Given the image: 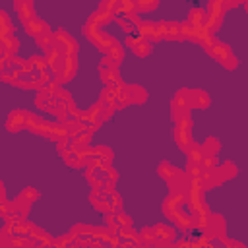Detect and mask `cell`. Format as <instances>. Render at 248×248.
<instances>
[{
    "label": "cell",
    "instance_id": "6da1fadb",
    "mask_svg": "<svg viewBox=\"0 0 248 248\" xmlns=\"http://www.w3.org/2000/svg\"><path fill=\"white\" fill-rule=\"evenodd\" d=\"M76 68H78L76 56H62V54H60L58 62L50 68V74H52L54 81H56L58 85H62V83H66V81H70V79L74 78Z\"/></svg>",
    "mask_w": 248,
    "mask_h": 248
},
{
    "label": "cell",
    "instance_id": "7a4b0ae2",
    "mask_svg": "<svg viewBox=\"0 0 248 248\" xmlns=\"http://www.w3.org/2000/svg\"><path fill=\"white\" fill-rule=\"evenodd\" d=\"M83 33H85V37L101 50V52H108V48L116 43V39L114 37H110L108 33H105V31H101L99 27H95V25H89V23H85V27H83Z\"/></svg>",
    "mask_w": 248,
    "mask_h": 248
},
{
    "label": "cell",
    "instance_id": "3957f363",
    "mask_svg": "<svg viewBox=\"0 0 248 248\" xmlns=\"http://www.w3.org/2000/svg\"><path fill=\"white\" fill-rule=\"evenodd\" d=\"M52 35H54V48H56L62 56H76V52H78V43H76V39H74L68 31H64V29L60 27V29H56Z\"/></svg>",
    "mask_w": 248,
    "mask_h": 248
},
{
    "label": "cell",
    "instance_id": "277c9868",
    "mask_svg": "<svg viewBox=\"0 0 248 248\" xmlns=\"http://www.w3.org/2000/svg\"><path fill=\"white\" fill-rule=\"evenodd\" d=\"M225 231H227V223L221 215H209V221H207V227L202 231V234L211 240V238H221L225 236Z\"/></svg>",
    "mask_w": 248,
    "mask_h": 248
},
{
    "label": "cell",
    "instance_id": "5b68a950",
    "mask_svg": "<svg viewBox=\"0 0 248 248\" xmlns=\"http://www.w3.org/2000/svg\"><path fill=\"white\" fill-rule=\"evenodd\" d=\"M136 33H138L141 39H145L149 45H151V43L161 41V33H159V27H157V23H155V21L141 19V21L136 25Z\"/></svg>",
    "mask_w": 248,
    "mask_h": 248
},
{
    "label": "cell",
    "instance_id": "8992f818",
    "mask_svg": "<svg viewBox=\"0 0 248 248\" xmlns=\"http://www.w3.org/2000/svg\"><path fill=\"white\" fill-rule=\"evenodd\" d=\"M184 203H186V194H169L167 200L163 202V211L169 219H172L182 209Z\"/></svg>",
    "mask_w": 248,
    "mask_h": 248
},
{
    "label": "cell",
    "instance_id": "52a82bcc",
    "mask_svg": "<svg viewBox=\"0 0 248 248\" xmlns=\"http://www.w3.org/2000/svg\"><path fill=\"white\" fill-rule=\"evenodd\" d=\"M126 45H128V46L132 48V52H134L136 56H140V58H145V56H149V52H151V45H149L145 39H141L138 33L128 35Z\"/></svg>",
    "mask_w": 248,
    "mask_h": 248
},
{
    "label": "cell",
    "instance_id": "ba28073f",
    "mask_svg": "<svg viewBox=\"0 0 248 248\" xmlns=\"http://www.w3.org/2000/svg\"><path fill=\"white\" fill-rule=\"evenodd\" d=\"M205 52L211 56V58H215L219 64H223L229 56H232V50H231V46L229 45H225L223 41H217V39H213V43L205 48Z\"/></svg>",
    "mask_w": 248,
    "mask_h": 248
},
{
    "label": "cell",
    "instance_id": "9c48e42d",
    "mask_svg": "<svg viewBox=\"0 0 248 248\" xmlns=\"http://www.w3.org/2000/svg\"><path fill=\"white\" fill-rule=\"evenodd\" d=\"M157 27H159L161 39H167V41H182L180 23L178 21H157Z\"/></svg>",
    "mask_w": 248,
    "mask_h": 248
},
{
    "label": "cell",
    "instance_id": "30bf717a",
    "mask_svg": "<svg viewBox=\"0 0 248 248\" xmlns=\"http://www.w3.org/2000/svg\"><path fill=\"white\" fill-rule=\"evenodd\" d=\"M50 124H52V122H48V120H45V118H41V116H37V114L27 112L25 128H27V130H31L33 134H39V136H45V138H46Z\"/></svg>",
    "mask_w": 248,
    "mask_h": 248
},
{
    "label": "cell",
    "instance_id": "8fae6325",
    "mask_svg": "<svg viewBox=\"0 0 248 248\" xmlns=\"http://www.w3.org/2000/svg\"><path fill=\"white\" fill-rule=\"evenodd\" d=\"M25 120H27V112L25 110H12L6 118V128L8 132H19L25 128Z\"/></svg>",
    "mask_w": 248,
    "mask_h": 248
},
{
    "label": "cell",
    "instance_id": "7c38bea8",
    "mask_svg": "<svg viewBox=\"0 0 248 248\" xmlns=\"http://www.w3.org/2000/svg\"><path fill=\"white\" fill-rule=\"evenodd\" d=\"M213 174L217 178V184H221V182H227V180H231V178L236 176V167L231 161H223L221 165H217L213 169Z\"/></svg>",
    "mask_w": 248,
    "mask_h": 248
},
{
    "label": "cell",
    "instance_id": "4fadbf2b",
    "mask_svg": "<svg viewBox=\"0 0 248 248\" xmlns=\"http://www.w3.org/2000/svg\"><path fill=\"white\" fill-rule=\"evenodd\" d=\"M188 180H190V178L186 176V172H184V170H178L172 178L167 180L170 194H186V190H188Z\"/></svg>",
    "mask_w": 248,
    "mask_h": 248
},
{
    "label": "cell",
    "instance_id": "5bb4252c",
    "mask_svg": "<svg viewBox=\"0 0 248 248\" xmlns=\"http://www.w3.org/2000/svg\"><path fill=\"white\" fill-rule=\"evenodd\" d=\"M35 105H37V108L46 110L48 114H56L60 110V105L54 101V97L52 95H46V93H41V91H39V95L35 99Z\"/></svg>",
    "mask_w": 248,
    "mask_h": 248
},
{
    "label": "cell",
    "instance_id": "9a60e30c",
    "mask_svg": "<svg viewBox=\"0 0 248 248\" xmlns=\"http://www.w3.org/2000/svg\"><path fill=\"white\" fill-rule=\"evenodd\" d=\"M205 21H207V14H205V10H203V8L194 6V8L188 12V21H186V23H190L192 27L205 31V29H203V27H205Z\"/></svg>",
    "mask_w": 248,
    "mask_h": 248
},
{
    "label": "cell",
    "instance_id": "2e32d148",
    "mask_svg": "<svg viewBox=\"0 0 248 248\" xmlns=\"http://www.w3.org/2000/svg\"><path fill=\"white\" fill-rule=\"evenodd\" d=\"M174 141L182 151H186L188 145L192 143V126H176L174 128Z\"/></svg>",
    "mask_w": 248,
    "mask_h": 248
},
{
    "label": "cell",
    "instance_id": "e0dca14e",
    "mask_svg": "<svg viewBox=\"0 0 248 248\" xmlns=\"http://www.w3.org/2000/svg\"><path fill=\"white\" fill-rule=\"evenodd\" d=\"M14 8H16V12L23 23L35 17V6L31 0H17V2H14Z\"/></svg>",
    "mask_w": 248,
    "mask_h": 248
},
{
    "label": "cell",
    "instance_id": "ac0fdd59",
    "mask_svg": "<svg viewBox=\"0 0 248 248\" xmlns=\"http://www.w3.org/2000/svg\"><path fill=\"white\" fill-rule=\"evenodd\" d=\"M14 85L17 87H23V89H41V83H39V76L35 72L31 74H19L16 79H14Z\"/></svg>",
    "mask_w": 248,
    "mask_h": 248
},
{
    "label": "cell",
    "instance_id": "d6986e66",
    "mask_svg": "<svg viewBox=\"0 0 248 248\" xmlns=\"http://www.w3.org/2000/svg\"><path fill=\"white\" fill-rule=\"evenodd\" d=\"M23 27H25V33L33 35L35 39H37L39 35H43V33L50 31L48 23H46V21H43V19H39V17H33V19H29V21H25V23H23Z\"/></svg>",
    "mask_w": 248,
    "mask_h": 248
},
{
    "label": "cell",
    "instance_id": "ffe728a7",
    "mask_svg": "<svg viewBox=\"0 0 248 248\" xmlns=\"http://www.w3.org/2000/svg\"><path fill=\"white\" fill-rule=\"evenodd\" d=\"M151 229H153V232H155V240H157V242H172L174 236H176L174 229L169 227V225H163V223H157V225H153Z\"/></svg>",
    "mask_w": 248,
    "mask_h": 248
},
{
    "label": "cell",
    "instance_id": "44dd1931",
    "mask_svg": "<svg viewBox=\"0 0 248 248\" xmlns=\"http://www.w3.org/2000/svg\"><path fill=\"white\" fill-rule=\"evenodd\" d=\"M46 138L58 143L60 140H66V138H70V134H68V130H66V126H64V124H60V122H52V124H50V128H48V134H46Z\"/></svg>",
    "mask_w": 248,
    "mask_h": 248
},
{
    "label": "cell",
    "instance_id": "7402d4cb",
    "mask_svg": "<svg viewBox=\"0 0 248 248\" xmlns=\"http://www.w3.org/2000/svg\"><path fill=\"white\" fill-rule=\"evenodd\" d=\"M114 19V16L112 14H105V12H101V10H95L91 16H89V19H87V23L89 25H95V27H103V25H107V23H110Z\"/></svg>",
    "mask_w": 248,
    "mask_h": 248
},
{
    "label": "cell",
    "instance_id": "603a6c76",
    "mask_svg": "<svg viewBox=\"0 0 248 248\" xmlns=\"http://www.w3.org/2000/svg\"><path fill=\"white\" fill-rule=\"evenodd\" d=\"M35 200H39V190H35V188H25L17 198H16V202L19 203V205H23V207H31V203L35 202Z\"/></svg>",
    "mask_w": 248,
    "mask_h": 248
},
{
    "label": "cell",
    "instance_id": "cb8c5ba5",
    "mask_svg": "<svg viewBox=\"0 0 248 248\" xmlns=\"http://www.w3.org/2000/svg\"><path fill=\"white\" fill-rule=\"evenodd\" d=\"M116 236L120 238V242H126V244H136L140 242V232H136L132 227H120L116 231Z\"/></svg>",
    "mask_w": 248,
    "mask_h": 248
},
{
    "label": "cell",
    "instance_id": "d4e9b609",
    "mask_svg": "<svg viewBox=\"0 0 248 248\" xmlns=\"http://www.w3.org/2000/svg\"><path fill=\"white\" fill-rule=\"evenodd\" d=\"M186 155H188V167H200V161H202V147L200 143L192 141L186 149Z\"/></svg>",
    "mask_w": 248,
    "mask_h": 248
},
{
    "label": "cell",
    "instance_id": "484cf974",
    "mask_svg": "<svg viewBox=\"0 0 248 248\" xmlns=\"http://www.w3.org/2000/svg\"><path fill=\"white\" fill-rule=\"evenodd\" d=\"M91 136H93V132H91V130H87V128H83V130L76 132L74 136H70V140H72V147H83V145H89Z\"/></svg>",
    "mask_w": 248,
    "mask_h": 248
},
{
    "label": "cell",
    "instance_id": "4316f807",
    "mask_svg": "<svg viewBox=\"0 0 248 248\" xmlns=\"http://www.w3.org/2000/svg\"><path fill=\"white\" fill-rule=\"evenodd\" d=\"M136 14V2L132 0H118V6H116V12H114V17H128Z\"/></svg>",
    "mask_w": 248,
    "mask_h": 248
},
{
    "label": "cell",
    "instance_id": "83f0119b",
    "mask_svg": "<svg viewBox=\"0 0 248 248\" xmlns=\"http://www.w3.org/2000/svg\"><path fill=\"white\" fill-rule=\"evenodd\" d=\"M172 221H174V225L178 227V229H182V231H192L194 229V221H192V215H186L182 209L172 217Z\"/></svg>",
    "mask_w": 248,
    "mask_h": 248
},
{
    "label": "cell",
    "instance_id": "f1b7e54d",
    "mask_svg": "<svg viewBox=\"0 0 248 248\" xmlns=\"http://www.w3.org/2000/svg\"><path fill=\"white\" fill-rule=\"evenodd\" d=\"M64 161H66L70 167H83V165H85V159L81 157L79 149H76V147H72V149L64 155Z\"/></svg>",
    "mask_w": 248,
    "mask_h": 248
},
{
    "label": "cell",
    "instance_id": "f546056e",
    "mask_svg": "<svg viewBox=\"0 0 248 248\" xmlns=\"http://www.w3.org/2000/svg\"><path fill=\"white\" fill-rule=\"evenodd\" d=\"M0 46H2V50H4L6 54L16 56L17 46H19V41L16 39V35H10V37H6V39H2V41H0Z\"/></svg>",
    "mask_w": 248,
    "mask_h": 248
},
{
    "label": "cell",
    "instance_id": "4dcf8cb0",
    "mask_svg": "<svg viewBox=\"0 0 248 248\" xmlns=\"http://www.w3.org/2000/svg\"><path fill=\"white\" fill-rule=\"evenodd\" d=\"M35 41H37V45H39L45 52H48V50H52V48H54V35H52V31H46V33L39 35Z\"/></svg>",
    "mask_w": 248,
    "mask_h": 248
},
{
    "label": "cell",
    "instance_id": "1f68e13d",
    "mask_svg": "<svg viewBox=\"0 0 248 248\" xmlns=\"http://www.w3.org/2000/svg\"><path fill=\"white\" fill-rule=\"evenodd\" d=\"M209 95L202 89H194V108H207L209 107Z\"/></svg>",
    "mask_w": 248,
    "mask_h": 248
},
{
    "label": "cell",
    "instance_id": "d6a6232c",
    "mask_svg": "<svg viewBox=\"0 0 248 248\" xmlns=\"http://www.w3.org/2000/svg\"><path fill=\"white\" fill-rule=\"evenodd\" d=\"M200 147H202V155H217L221 143H219L215 138H207Z\"/></svg>",
    "mask_w": 248,
    "mask_h": 248
},
{
    "label": "cell",
    "instance_id": "836d02e7",
    "mask_svg": "<svg viewBox=\"0 0 248 248\" xmlns=\"http://www.w3.org/2000/svg\"><path fill=\"white\" fill-rule=\"evenodd\" d=\"M178 170H180L178 167H174V165H170V163H167V161H163V163L159 165V169H157L159 176H161V178H165V180L172 178V176H174V174H176Z\"/></svg>",
    "mask_w": 248,
    "mask_h": 248
},
{
    "label": "cell",
    "instance_id": "e575fe53",
    "mask_svg": "<svg viewBox=\"0 0 248 248\" xmlns=\"http://www.w3.org/2000/svg\"><path fill=\"white\" fill-rule=\"evenodd\" d=\"M159 6V0H140L136 2V14H147V12H153L155 8Z\"/></svg>",
    "mask_w": 248,
    "mask_h": 248
},
{
    "label": "cell",
    "instance_id": "d590c367",
    "mask_svg": "<svg viewBox=\"0 0 248 248\" xmlns=\"http://www.w3.org/2000/svg\"><path fill=\"white\" fill-rule=\"evenodd\" d=\"M105 56H108L110 60H114V62H118V64H120V62H122V58H124V48H122V45L116 41V43L108 48V52H107Z\"/></svg>",
    "mask_w": 248,
    "mask_h": 248
},
{
    "label": "cell",
    "instance_id": "8d00e7d4",
    "mask_svg": "<svg viewBox=\"0 0 248 248\" xmlns=\"http://www.w3.org/2000/svg\"><path fill=\"white\" fill-rule=\"evenodd\" d=\"M93 153H95L105 165H110V161H112V151H110L107 145H97V147H93Z\"/></svg>",
    "mask_w": 248,
    "mask_h": 248
},
{
    "label": "cell",
    "instance_id": "74e56055",
    "mask_svg": "<svg viewBox=\"0 0 248 248\" xmlns=\"http://www.w3.org/2000/svg\"><path fill=\"white\" fill-rule=\"evenodd\" d=\"M27 60L31 62V66H33V72H35V74L48 70V64H46V58H45V56H31V58H27Z\"/></svg>",
    "mask_w": 248,
    "mask_h": 248
},
{
    "label": "cell",
    "instance_id": "f35d334b",
    "mask_svg": "<svg viewBox=\"0 0 248 248\" xmlns=\"http://www.w3.org/2000/svg\"><path fill=\"white\" fill-rule=\"evenodd\" d=\"M114 101H116V89L114 87H105L101 91V101L99 103H103V105H114Z\"/></svg>",
    "mask_w": 248,
    "mask_h": 248
},
{
    "label": "cell",
    "instance_id": "ab89813d",
    "mask_svg": "<svg viewBox=\"0 0 248 248\" xmlns=\"http://www.w3.org/2000/svg\"><path fill=\"white\" fill-rule=\"evenodd\" d=\"M140 242H141L143 246H149V244H155V242H157V240H155V232H153L151 227H145V229L140 232Z\"/></svg>",
    "mask_w": 248,
    "mask_h": 248
},
{
    "label": "cell",
    "instance_id": "60d3db41",
    "mask_svg": "<svg viewBox=\"0 0 248 248\" xmlns=\"http://www.w3.org/2000/svg\"><path fill=\"white\" fill-rule=\"evenodd\" d=\"M10 35H14V25H12L10 17H4V19H0V41Z\"/></svg>",
    "mask_w": 248,
    "mask_h": 248
},
{
    "label": "cell",
    "instance_id": "b9f144b4",
    "mask_svg": "<svg viewBox=\"0 0 248 248\" xmlns=\"http://www.w3.org/2000/svg\"><path fill=\"white\" fill-rule=\"evenodd\" d=\"M219 163H217V155H202V161H200V167L202 170H209V169H215Z\"/></svg>",
    "mask_w": 248,
    "mask_h": 248
},
{
    "label": "cell",
    "instance_id": "7bdbcfd3",
    "mask_svg": "<svg viewBox=\"0 0 248 248\" xmlns=\"http://www.w3.org/2000/svg\"><path fill=\"white\" fill-rule=\"evenodd\" d=\"M116 6H118V0H103V2L99 4V8H97V10H101V12H105V14H112V16H114Z\"/></svg>",
    "mask_w": 248,
    "mask_h": 248
},
{
    "label": "cell",
    "instance_id": "ee69618b",
    "mask_svg": "<svg viewBox=\"0 0 248 248\" xmlns=\"http://www.w3.org/2000/svg\"><path fill=\"white\" fill-rule=\"evenodd\" d=\"M56 149H58V153L64 157V155H66V153L72 149V140H70V138H66V140H60V141L56 143Z\"/></svg>",
    "mask_w": 248,
    "mask_h": 248
},
{
    "label": "cell",
    "instance_id": "f6af8a7d",
    "mask_svg": "<svg viewBox=\"0 0 248 248\" xmlns=\"http://www.w3.org/2000/svg\"><path fill=\"white\" fill-rule=\"evenodd\" d=\"M107 229H108V232H112V234H116V231L120 229L118 223H116L114 213H107Z\"/></svg>",
    "mask_w": 248,
    "mask_h": 248
},
{
    "label": "cell",
    "instance_id": "bcb514c9",
    "mask_svg": "<svg viewBox=\"0 0 248 248\" xmlns=\"http://www.w3.org/2000/svg\"><path fill=\"white\" fill-rule=\"evenodd\" d=\"M114 19H116V23H118L124 31H128V35H134V33H136V27H134L128 19H124V17H114Z\"/></svg>",
    "mask_w": 248,
    "mask_h": 248
},
{
    "label": "cell",
    "instance_id": "7dc6e473",
    "mask_svg": "<svg viewBox=\"0 0 248 248\" xmlns=\"http://www.w3.org/2000/svg\"><path fill=\"white\" fill-rule=\"evenodd\" d=\"M114 217H116V223H118V227H132V219L126 215V213H114Z\"/></svg>",
    "mask_w": 248,
    "mask_h": 248
},
{
    "label": "cell",
    "instance_id": "c3c4849f",
    "mask_svg": "<svg viewBox=\"0 0 248 248\" xmlns=\"http://www.w3.org/2000/svg\"><path fill=\"white\" fill-rule=\"evenodd\" d=\"M240 4H244L242 0H223V6H225V12L231 10V8H238Z\"/></svg>",
    "mask_w": 248,
    "mask_h": 248
},
{
    "label": "cell",
    "instance_id": "681fc988",
    "mask_svg": "<svg viewBox=\"0 0 248 248\" xmlns=\"http://www.w3.org/2000/svg\"><path fill=\"white\" fill-rule=\"evenodd\" d=\"M0 79L6 81V83H12V74H10V72H4V74L0 76Z\"/></svg>",
    "mask_w": 248,
    "mask_h": 248
},
{
    "label": "cell",
    "instance_id": "f907efd6",
    "mask_svg": "<svg viewBox=\"0 0 248 248\" xmlns=\"http://www.w3.org/2000/svg\"><path fill=\"white\" fill-rule=\"evenodd\" d=\"M0 202H8L6 200V190H4V184L0 182Z\"/></svg>",
    "mask_w": 248,
    "mask_h": 248
},
{
    "label": "cell",
    "instance_id": "816d5d0a",
    "mask_svg": "<svg viewBox=\"0 0 248 248\" xmlns=\"http://www.w3.org/2000/svg\"><path fill=\"white\" fill-rule=\"evenodd\" d=\"M4 72H6V66H4V56H2V58H0V76H2Z\"/></svg>",
    "mask_w": 248,
    "mask_h": 248
},
{
    "label": "cell",
    "instance_id": "f5cc1de1",
    "mask_svg": "<svg viewBox=\"0 0 248 248\" xmlns=\"http://www.w3.org/2000/svg\"><path fill=\"white\" fill-rule=\"evenodd\" d=\"M130 248H141V242H136V244H130Z\"/></svg>",
    "mask_w": 248,
    "mask_h": 248
},
{
    "label": "cell",
    "instance_id": "db71d44e",
    "mask_svg": "<svg viewBox=\"0 0 248 248\" xmlns=\"http://www.w3.org/2000/svg\"><path fill=\"white\" fill-rule=\"evenodd\" d=\"M4 17H8V14L4 10H0V19H4Z\"/></svg>",
    "mask_w": 248,
    "mask_h": 248
}]
</instances>
